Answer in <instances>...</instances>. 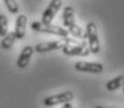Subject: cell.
<instances>
[{"label":"cell","mask_w":124,"mask_h":108,"mask_svg":"<svg viewBox=\"0 0 124 108\" xmlns=\"http://www.w3.org/2000/svg\"><path fill=\"white\" fill-rule=\"evenodd\" d=\"M62 52L66 55H89L90 54L89 45L85 42H82L80 44H67L62 49Z\"/></svg>","instance_id":"ba28073f"},{"label":"cell","mask_w":124,"mask_h":108,"mask_svg":"<svg viewBox=\"0 0 124 108\" xmlns=\"http://www.w3.org/2000/svg\"><path fill=\"white\" fill-rule=\"evenodd\" d=\"M27 16L24 14H19L16 16V21H15V29L14 34L16 39H23L25 37V29H27Z\"/></svg>","instance_id":"30bf717a"},{"label":"cell","mask_w":124,"mask_h":108,"mask_svg":"<svg viewBox=\"0 0 124 108\" xmlns=\"http://www.w3.org/2000/svg\"><path fill=\"white\" fill-rule=\"evenodd\" d=\"M74 93L70 90L62 92L58 94H53V95H48L43 99V104L46 107H53L57 104H65V103H71V101H74Z\"/></svg>","instance_id":"277c9868"},{"label":"cell","mask_w":124,"mask_h":108,"mask_svg":"<svg viewBox=\"0 0 124 108\" xmlns=\"http://www.w3.org/2000/svg\"><path fill=\"white\" fill-rule=\"evenodd\" d=\"M61 108H72V104H71V103H65Z\"/></svg>","instance_id":"9a60e30c"},{"label":"cell","mask_w":124,"mask_h":108,"mask_svg":"<svg viewBox=\"0 0 124 108\" xmlns=\"http://www.w3.org/2000/svg\"><path fill=\"white\" fill-rule=\"evenodd\" d=\"M75 69L77 72L99 74L104 70V67L101 63H96V62H77V63H75Z\"/></svg>","instance_id":"52a82bcc"},{"label":"cell","mask_w":124,"mask_h":108,"mask_svg":"<svg viewBox=\"0 0 124 108\" xmlns=\"http://www.w3.org/2000/svg\"><path fill=\"white\" fill-rule=\"evenodd\" d=\"M95 108H115V107H105V106H96Z\"/></svg>","instance_id":"2e32d148"},{"label":"cell","mask_w":124,"mask_h":108,"mask_svg":"<svg viewBox=\"0 0 124 108\" xmlns=\"http://www.w3.org/2000/svg\"><path fill=\"white\" fill-rule=\"evenodd\" d=\"M5 3V6L8 8L9 13L12 14H18L19 11V6H18V3H16V0H3Z\"/></svg>","instance_id":"5bb4252c"},{"label":"cell","mask_w":124,"mask_h":108,"mask_svg":"<svg viewBox=\"0 0 124 108\" xmlns=\"http://www.w3.org/2000/svg\"><path fill=\"white\" fill-rule=\"evenodd\" d=\"M32 30L34 32H41V33H47V34H54V35L62 37L63 39H69V32L66 30V28H62L58 25L53 24H42L41 21H33L31 24Z\"/></svg>","instance_id":"7a4b0ae2"},{"label":"cell","mask_w":124,"mask_h":108,"mask_svg":"<svg viewBox=\"0 0 124 108\" xmlns=\"http://www.w3.org/2000/svg\"><path fill=\"white\" fill-rule=\"evenodd\" d=\"M8 26H9L8 16L0 14V37H5L8 34Z\"/></svg>","instance_id":"4fadbf2b"},{"label":"cell","mask_w":124,"mask_h":108,"mask_svg":"<svg viewBox=\"0 0 124 108\" xmlns=\"http://www.w3.org/2000/svg\"><path fill=\"white\" fill-rule=\"evenodd\" d=\"M33 53H34V48H33L32 45H25V47L22 49L18 59H16V67L20 68V69H24L25 67H28Z\"/></svg>","instance_id":"9c48e42d"},{"label":"cell","mask_w":124,"mask_h":108,"mask_svg":"<svg viewBox=\"0 0 124 108\" xmlns=\"http://www.w3.org/2000/svg\"><path fill=\"white\" fill-rule=\"evenodd\" d=\"M15 39H16V38H15L14 32H8L7 35L3 37L0 45H1V48H3V49L8 50V49H10V48L13 47V44H14V42H15Z\"/></svg>","instance_id":"7c38bea8"},{"label":"cell","mask_w":124,"mask_h":108,"mask_svg":"<svg viewBox=\"0 0 124 108\" xmlns=\"http://www.w3.org/2000/svg\"><path fill=\"white\" fill-rule=\"evenodd\" d=\"M71 42L72 40L69 38V39H63V40H52V42L38 43L34 47V50L37 53H47V52H52V50H60V49H63Z\"/></svg>","instance_id":"5b68a950"},{"label":"cell","mask_w":124,"mask_h":108,"mask_svg":"<svg viewBox=\"0 0 124 108\" xmlns=\"http://www.w3.org/2000/svg\"><path fill=\"white\" fill-rule=\"evenodd\" d=\"M85 38H87V45L89 50L93 54H98L100 52V42H99V33H98V26L95 23L90 21L86 25V34Z\"/></svg>","instance_id":"3957f363"},{"label":"cell","mask_w":124,"mask_h":108,"mask_svg":"<svg viewBox=\"0 0 124 108\" xmlns=\"http://www.w3.org/2000/svg\"><path fill=\"white\" fill-rule=\"evenodd\" d=\"M62 8V0H51L48 6L42 14V24H52V20L54 19L56 14L58 13V10Z\"/></svg>","instance_id":"8992f818"},{"label":"cell","mask_w":124,"mask_h":108,"mask_svg":"<svg viewBox=\"0 0 124 108\" xmlns=\"http://www.w3.org/2000/svg\"><path fill=\"white\" fill-rule=\"evenodd\" d=\"M122 87H124V74H120L115 78H113L106 83V89L109 92H114V90L119 89Z\"/></svg>","instance_id":"8fae6325"},{"label":"cell","mask_w":124,"mask_h":108,"mask_svg":"<svg viewBox=\"0 0 124 108\" xmlns=\"http://www.w3.org/2000/svg\"><path fill=\"white\" fill-rule=\"evenodd\" d=\"M122 88H123V93H124V87H122Z\"/></svg>","instance_id":"e0dca14e"},{"label":"cell","mask_w":124,"mask_h":108,"mask_svg":"<svg viewBox=\"0 0 124 108\" xmlns=\"http://www.w3.org/2000/svg\"><path fill=\"white\" fill-rule=\"evenodd\" d=\"M62 20L66 26V30L71 33L75 38H85L82 33V29L76 24L75 21V10L72 6H63V11H62Z\"/></svg>","instance_id":"6da1fadb"}]
</instances>
